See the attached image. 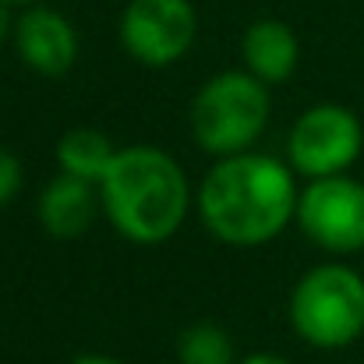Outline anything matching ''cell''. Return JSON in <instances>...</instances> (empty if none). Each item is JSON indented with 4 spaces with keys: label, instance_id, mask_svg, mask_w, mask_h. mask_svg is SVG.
Wrapping results in <instances>:
<instances>
[{
    "label": "cell",
    "instance_id": "1",
    "mask_svg": "<svg viewBox=\"0 0 364 364\" xmlns=\"http://www.w3.org/2000/svg\"><path fill=\"white\" fill-rule=\"evenodd\" d=\"M297 184L290 166L272 156L237 152L209 170L198 191L202 223L234 247L272 241L297 216Z\"/></svg>",
    "mask_w": 364,
    "mask_h": 364
},
{
    "label": "cell",
    "instance_id": "2",
    "mask_svg": "<svg viewBox=\"0 0 364 364\" xmlns=\"http://www.w3.org/2000/svg\"><path fill=\"white\" fill-rule=\"evenodd\" d=\"M100 198L110 223L134 244H163L188 216V177L152 145H127L100 181Z\"/></svg>",
    "mask_w": 364,
    "mask_h": 364
},
{
    "label": "cell",
    "instance_id": "3",
    "mask_svg": "<svg viewBox=\"0 0 364 364\" xmlns=\"http://www.w3.org/2000/svg\"><path fill=\"white\" fill-rule=\"evenodd\" d=\"M290 322L311 347H350L364 333V279L350 265L336 262L308 269L294 287Z\"/></svg>",
    "mask_w": 364,
    "mask_h": 364
},
{
    "label": "cell",
    "instance_id": "4",
    "mask_svg": "<svg viewBox=\"0 0 364 364\" xmlns=\"http://www.w3.org/2000/svg\"><path fill=\"white\" fill-rule=\"evenodd\" d=\"M269 124V92L251 71H223L191 103L195 141L213 156L244 152Z\"/></svg>",
    "mask_w": 364,
    "mask_h": 364
},
{
    "label": "cell",
    "instance_id": "5",
    "mask_svg": "<svg viewBox=\"0 0 364 364\" xmlns=\"http://www.w3.org/2000/svg\"><path fill=\"white\" fill-rule=\"evenodd\" d=\"M361 149V121L347 107H336V103H318L308 114H301L290 131V141H287L290 166L311 181L347 173L358 163Z\"/></svg>",
    "mask_w": 364,
    "mask_h": 364
},
{
    "label": "cell",
    "instance_id": "6",
    "mask_svg": "<svg viewBox=\"0 0 364 364\" xmlns=\"http://www.w3.org/2000/svg\"><path fill=\"white\" fill-rule=\"evenodd\" d=\"M297 223L333 255L364 251V184L350 173L311 181L297 198Z\"/></svg>",
    "mask_w": 364,
    "mask_h": 364
},
{
    "label": "cell",
    "instance_id": "7",
    "mask_svg": "<svg viewBox=\"0 0 364 364\" xmlns=\"http://www.w3.org/2000/svg\"><path fill=\"white\" fill-rule=\"evenodd\" d=\"M195 28L191 0H131L121 18V43L134 60L166 68L191 50Z\"/></svg>",
    "mask_w": 364,
    "mask_h": 364
},
{
    "label": "cell",
    "instance_id": "8",
    "mask_svg": "<svg viewBox=\"0 0 364 364\" xmlns=\"http://www.w3.org/2000/svg\"><path fill=\"white\" fill-rule=\"evenodd\" d=\"M14 43L25 68H32L43 78L68 75L78 57V32L53 7H28L14 25Z\"/></svg>",
    "mask_w": 364,
    "mask_h": 364
},
{
    "label": "cell",
    "instance_id": "9",
    "mask_svg": "<svg viewBox=\"0 0 364 364\" xmlns=\"http://www.w3.org/2000/svg\"><path fill=\"white\" fill-rule=\"evenodd\" d=\"M92 216H96V191H92V181L85 177L60 173L39 195V220L60 241L82 237L92 227Z\"/></svg>",
    "mask_w": 364,
    "mask_h": 364
},
{
    "label": "cell",
    "instance_id": "10",
    "mask_svg": "<svg viewBox=\"0 0 364 364\" xmlns=\"http://www.w3.org/2000/svg\"><path fill=\"white\" fill-rule=\"evenodd\" d=\"M297 36L290 32V25L276 21V18H262L244 32V60L247 71L265 82V85H279L294 75L297 68Z\"/></svg>",
    "mask_w": 364,
    "mask_h": 364
},
{
    "label": "cell",
    "instance_id": "11",
    "mask_svg": "<svg viewBox=\"0 0 364 364\" xmlns=\"http://www.w3.org/2000/svg\"><path fill=\"white\" fill-rule=\"evenodd\" d=\"M117 149L110 145V138L96 127H75L68 131L60 141H57V163H60V173H75V177H85L92 184L103 181V173L110 170Z\"/></svg>",
    "mask_w": 364,
    "mask_h": 364
},
{
    "label": "cell",
    "instance_id": "12",
    "mask_svg": "<svg viewBox=\"0 0 364 364\" xmlns=\"http://www.w3.org/2000/svg\"><path fill=\"white\" fill-rule=\"evenodd\" d=\"M181 364H234V343L220 326L198 322L181 336Z\"/></svg>",
    "mask_w": 364,
    "mask_h": 364
},
{
    "label": "cell",
    "instance_id": "13",
    "mask_svg": "<svg viewBox=\"0 0 364 364\" xmlns=\"http://www.w3.org/2000/svg\"><path fill=\"white\" fill-rule=\"evenodd\" d=\"M21 181H25V173H21L18 156H11V152L0 149V205H7L11 198H18Z\"/></svg>",
    "mask_w": 364,
    "mask_h": 364
},
{
    "label": "cell",
    "instance_id": "14",
    "mask_svg": "<svg viewBox=\"0 0 364 364\" xmlns=\"http://www.w3.org/2000/svg\"><path fill=\"white\" fill-rule=\"evenodd\" d=\"M11 36V11H7V0H0V46L7 43Z\"/></svg>",
    "mask_w": 364,
    "mask_h": 364
},
{
    "label": "cell",
    "instance_id": "15",
    "mask_svg": "<svg viewBox=\"0 0 364 364\" xmlns=\"http://www.w3.org/2000/svg\"><path fill=\"white\" fill-rule=\"evenodd\" d=\"M71 364H121L117 358H107V354H82V358H75Z\"/></svg>",
    "mask_w": 364,
    "mask_h": 364
},
{
    "label": "cell",
    "instance_id": "16",
    "mask_svg": "<svg viewBox=\"0 0 364 364\" xmlns=\"http://www.w3.org/2000/svg\"><path fill=\"white\" fill-rule=\"evenodd\" d=\"M241 364H287L279 354H251V358H244Z\"/></svg>",
    "mask_w": 364,
    "mask_h": 364
},
{
    "label": "cell",
    "instance_id": "17",
    "mask_svg": "<svg viewBox=\"0 0 364 364\" xmlns=\"http://www.w3.org/2000/svg\"><path fill=\"white\" fill-rule=\"evenodd\" d=\"M7 4H32V0H7Z\"/></svg>",
    "mask_w": 364,
    "mask_h": 364
}]
</instances>
